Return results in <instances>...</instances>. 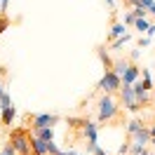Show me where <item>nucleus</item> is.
I'll return each instance as SVG.
<instances>
[{"label":"nucleus","instance_id":"39448f33","mask_svg":"<svg viewBox=\"0 0 155 155\" xmlns=\"http://www.w3.org/2000/svg\"><path fill=\"white\" fill-rule=\"evenodd\" d=\"M120 101H122V106H125V110H129V113H139L141 110V104L136 101V94H134V85H125L122 82V87H120Z\"/></svg>","mask_w":155,"mask_h":155},{"label":"nucleus","instance_id":"423d86ee","mask_svg":"<svg viewBox=\"0 0 155 155\" xmlns=\"http://www.w3.org/2000/svg\"><path fill=\"white\" fill-rule=\"evenodd\" d=\"M139 73H141V66H136L134 59H129L127 66H125V73H122V82H125V85H134Z\"/></svg>","mask_w":155,"mask_h":155},{"label":"nucleus","instance_id":"f3484780","mask_svg":"<svg viewBox=\"0 0 155 155\" xmlns=\"http://www.w3.org/2000/svg\"><path fill=\"white\" fill-rule=\"evenodd\" d=\"M134 21H136V14L134 12H127L125 14V24H134Z\"/></svg>","mask_w":155,"mask_h":155},{"label":"nucleus","instance_id":"9d476101","mask_svg":"<svg viewBox=\"0 0 155 155\" xmlns=\"http://www.w3.org/2000/svg\"><path fill=\"white\" fill-rule=\"evenodd\" d=\"M97 54H99V59H101V64H104V71H113V59L106 54V47H97Z\"/></svg>","mask_w":155,"mask_h":155},{"label":"nucleus","instance_id":"20e7f679","mask_svg":"<svg viewBox=\"0 0 155 155\" xmlns=\"http://www.w3.org/2000/svg\"><path fill=\"white\" fill-rule=\"evenodd\" d=\"M120 87H122V78L117 75L115 71H104V78L99 80V85H97V89L108 92V94H117Z\"/></svg>","mask_w":155,"mask_h":155},{"label":"nucleus","instance_id":"a211bd4d","mask_svg":"<svg viewBox=\"0 0 155 155\" xmlns=\"http://www.w3.org/2000/svg\"><path fill=\"white\" fill-rule=\"evenodd\" d=\"M122 2H125L127 7H139L141 5V0H122Z\"/></svg>","mask_w":155,"mask_h":155},{"label":"nucleus","instance_id":"f03ea898","mask_svg":"<svg viewBox=\"0 0 155 155\" xmlns=\"http://www.w3.org/2000/svg\"><path fill=\"white\" fill-rule=\"evenodd\" d=\"M10 143L17 148L19 155H31V129L28 127H17L10 132Z\"/></svg>","mask_w":155,"mask_h":155},{"label":"nucleus","instance_id":"7ed1b4c3","mask_svg":"<svg viewBox=\"0 0 155 155\" xmlns=\"http://www.w3.org/2000/svg\"><path fill=\"white\" fill-rule=\"evenodd\" d=\"M61 120L54 113H26L24 115V127L28 129H40V127H54Z\"/></svg>","mask_w":155,"mask_h":155},{"label":"nucleus","instance_id":"6ab92c4d","mask_svg":"<svg viewBox=\"0 0 155 155\" xmlns=\"http://www.w3.org/2000/svg\"><path fill=\"white\" fill-rule=\"evenodd\" d=\"M94 155H108V153H106V150H101V148L97 146V148H94Z\"/></svg>","mask_w":155,"mask_h":155},{"label":"nucleus","instance_id":"0eeeda50","mask_svg":"<svg viewBox=\"0 0 155 155\" xmlns=\"http://www.w3.org/2000/svg\"><path fill=\"white\" fill-rule=\"evenodd\" d=\"M150 139H153V136H150V129H148V127H141V129H136L134 134L129 136V141H134V143H150Z\"/></svg>","mask_w":155,"mask_h":155},{"label":"nucleus","instance_id":"f257e3e1","mask_svg":"<svg viewBox=\"0 0 155 155\" xmlns=\"http://www.w3.org/2000/svg\"><path fill=\"white\" fill-rule=\"evenodd\" d=\"M97 120L101 125H120L125 120V110L122 106H117L113 94L104 92V97L99 99V106H97Z\"/></svg>","mask_w":155,"mask_h":155},{"label":"nucleus","instance_id":"1a4fd4ad","mask_svg":"<svg viewBox=\"0 0 155 155\" xmlns=\"http://www.w3.org/2000/svg\"><path fill=\"white\" fill-rule=\"evenodd\" d=\"M122 35H125V24H120V21L113 17V28H110V33H108V42L122 38Z\"/></svg>","mask_w":155,"mask_h":155},{"label":"nucleus","instance_id":"aec40b11","mask_svg":"<svg viewBox=\"0 0 155 155\" xmlns=\"http://www.w3.org/2000/svg\"><path fill=\"white\" fill-rule=\"evenodd\" d=\"M148 129H150V136H155V125H153V127H148Z\"/></svg>","mask_w":155,"mask_h":155},{"label":"nucleus","instance_id":"2eb2a0df","mask_svg":"<svg viewBox=\"0 0 155 155\" xmlns=\"http://www.w3.org/2000/svg\"><path fill=\"white\" fill-rule=\"evenodd\" d=\"M134 26H136L139 31H148V28H150V24H148L146 19H136V21H134Z\"/></svg>","mask_w":155,"mask_h":155},{"label":"nucleus","instance_id":"4468645a","mask_svg":"<svg viewBox=\"0 0 155 155\" xmlns=\"http://www.w3.org/2000/svg\"><path fill=\"white\" fill-rule=\"evenodd\" d=\"M141 82H143L146 89H150V92H153V82H150V73H148V68H143V80H141Z\"/></svg>","mask_w":155,"mask_h":155},{"label":"nucleus","instance_id":"5701e85b","mask_svg":"<svg viewBox=\"0 0 155 155\" xmlns=\"http://www.w3.org/2000/svg\"><path fill=\"white\" fill-rule=\"evenodd\" d=\"M0 155H2V153H0Z\"/></svg>","mask_w":155,"mask_h":155},{"label":"nucleus","instance_id":"9b49d317","mask_svg":"<svg viewBox=\"0 0 155 155\" xmlns=\"http://www.w3.org/2000/svg\"><path fill=\"white\" fill-rule=\"evenodd\" d=\"M31 134L40 136V139H45V141H54V129H52V127H40V129H31Z\"/></svg>","mask_w":155,"mask_h":155},{"label":"nucleus","instance_id":"f8f14e48","mask_svg":"<svg viewBox=\"0 0 155 155\" xmlns=\"http://www.w3.org/2000/svg\"><path fill=\"white\" fill-rule=\"evenodd\" d=\"M141 127H143V125H141V120H129V122H127V139L134 134L136 129H141Z\"/></svg>","mask_w":155,"mask_h":155},{"label":"nucleus","instance_id":"4be33fe9","mask_svg":"<svg viewBox=\"0 0 155 155\" xmlns=\"http://www.w3.org/2000/svg\"><path fill=\"white\" fill-rule=\"evenodd\" d=\"M139 155H148V150H143V153H139Z\"/></svg>","mask_w":155,"mask_h":155},{"label":"nucleus","instance_id":"412c9836","mask_svg":"<svg viewBox=\"0 0 155 155\" xmlns=\"http://www.w3.org/2000/svg\"><path fill=\"white\" fill-rule=\"evenodd\" d=\"M150 106L155 108V92H153V99H150Z\"/></svg>","mask_w":155,"mask_h":155},{"label":"nucleus","instance_id":"ddd939ff","mask_svg":"<svg viewBox=\"0 0 155 155\" xmlns=\"http://www.w3.org/2000/svg\"><path fill=\"white\" fill-rule=\"evenodd\" d=\"M7 28H10V17H7V14H0V35Z\"/></svg>","mask_w":155,"mask_h":155},{"label":"nucleus","instance_id":"dca6fc26","mask_svg":"<svg viewBox=\"0 0 155 155\" xmlns=\"http://www.w3.org/2000/svg\"><path fill=\"white\" fill-rule=\"evenodd\" d=\"M0 104H2V108H5V106H12V99L2 92V94H0Z\"/></svg>","mask_w":155,"mask_h":155},{"label":"nucleus","instance_id":"6e6552de","mask_svg":"<svg viewBox=\"0 0 155 155\" xmlns=\"http://www.w3.org/2000/svg\"><path fill=\"white\" fill-rule=\"evenodd\" d=\"M14 115H17V108L14 106H5L2 110H0V122H2V127H10L12 120H14Z\"/></svg>","mask_w":155,"mask_h":155}]
</instances>
